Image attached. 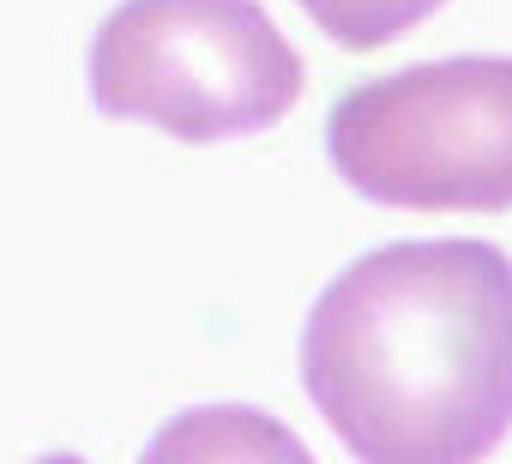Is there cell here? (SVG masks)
Masks as SVG:
<instances>
[{"label": "cell", "instance_id": "6da1fadb", "mask_svg": "<svg viewBox=\"0 0 512 464\" xmlns=\"http://www.w3.org/2000/svg\"><path fill=\"white\" fill-rule=\"evenodd\" d=\"M302 386L356 464H482L512 434V254L386 242L302 326Z\"/></svg>", "mask_w": 512, "mask_h": 464}, {"label": "cell", "instance_id": "7a4b0ae2", "mask_svg": "<svg viewBox=\"0 0 512 464\" xmlns=\"http://www.w3.org/2000/svg\"><path fill=\"white\" fill-rule=\"evenodd\" d=\"M302 85V55L260 0H121L91 43V103L181 145L272 133Z\"/></svg>", "mask_w": 512, "mask_h": 464}, {"label": "cell", "instance_id": "3957f363", "mask_svg": "<svg viewBox=\"0 0 512 464\" xmlns=\"http://www.w3.org/2000/svg\"><path fill=\"white\" fill-rule=\"evenodd\" d=\"M332 169L398 211H512V55H452L338 97Z\"/></svg>", "mask_w": 512, "mask_h": 464}, {"label": "cell", "instance_id": "8992f818", "mask_svg": "<svg viewBox=\"0 0 512 464\" xmlns=\"http://www.w3.org/2000/svg\"><path fill=\"white\" fill-rule=\"evenodd\" d=\"M31 464H85L79 452H49V458H31Z\"/></svg>", "mask_w": 512, "mask_h": 464}, {"label": "cell", "instance_id": "5b68a950", "mask_svg": "<svg viewBox=\"0 0 512 464\" xmlns=\"http://www.w3.org/2000/svg\"><path fill=\"white\" fill-rule=\"evenodd\" d=\"M446 0H302V13L338 43V49H386L404 31H416L428 13H440Z\"/></svg>", "mask_w": 512, "mask_h": 464}, {"label": "cell", "instance_id": "277c9868", "mask_svg": "<svg viewBox=\"0 0 512 464\" xmlns=\"http://www.w3.org/2000/svg\"><path fill=\"white\" fill-rule=\"evenodd\" d=\"M139 464H314V452L272 410L193 404V410H175L145 440Z\"/></svg>", "mask_w": 512, "mask_h": 464}]
</instances>
